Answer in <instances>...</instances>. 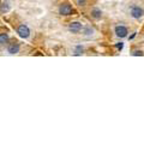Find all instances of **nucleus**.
<instances>
[{
	"label": "nucleus",
	"instance_id": "1",
	"mask_svg": "<svg viewBox=\"0 0 144 144\" xmlns=\"http://www.w3.org/2000/svg\"><path fill=\"white\" fill-rule=\"evenodd\" d=\"M73 12V8L70 4H62L61 6L59 7V13L62 16H70Z\"/></svg>",
	"mask_w": 144,
	"mask_h": 144
},
{
	"label": "nucleus",
	"instance_id": "2",
	"mask_svg": "<svg viewBox=\"0 0 144 144\" xmlns=\"http://www.w3.org/2000/svg\"><path fill=\"white\" fill-rule=\"evenodd\" d=\"M17 33L19 34L21 37L27 39V37H29V35H30V30H29V28H28L25 24H21V25L18 27V29H17Z\"/></svg>",
	"mask_w": 144,
	"mask_h": 144
},
{
	"label": "nucleus",
	"instance_id": "3",
	"mask_svg": "<svg viewBox=\"0 0 144 144\" xmlns=\"http://www.w3.org/2000/svg\"><path fill=\"white\" fill-rule=\"evenodd\" d=\"M131 14H132V17L133 18H141L142 16L144 14V11H143V8L142 7H139V6H133L132 8H131Z\"/></svg>",
	"mask_w": 144,
	"mask_h": 144
},
{
	"label": "nucleus",
	"instance_id": "4",
	"mask_svg": "<svg viewBox=\"0 0 144 144\" xmlns=\"http://www.w3.org/2000/svg\"><path fill=\"white\" fill-rule=\"evenodd\" d=\"M82 28H83L82 23H79V22H72V23H70V25H69L70 31H72V33H78V31H81Z\"/></svg>",
	"mask_w": 144,
	"mask_h": 144
},
{
	"label": "nucleus",
	"instance_id": "5",
	"mask_svg": "<svg viewBox=\"0 0 144 144\" xmlns=\"http://www.w3.org/2000/svg\"><path fill=\"white\" fill-rule=\"evenodd\" d=\"M115 34L118 37H126L127 36V29L123 25H118L115 28Z\"/></svg>",
	"mask_w": 144,
	"mask_h": 144
},
{
	"label": "nucleus",
	"instance_id": "6",
	"mask_svg": "<svg viewBox=\"0 0 144 144\" xmlns=\"http://www.w3.org/2000/svg\"><path fill=\"white\" fill-rule=\"evenodd\" d=\"M19 45L17 43V42H13V43H11L8 48H7V50H8V53L10 54H17L18 52H19Z\"/></svg>",
	"mask_w": 144,
	"mask_h": 144
},
{
	"label": "nucleus",
	"instance_id": "7",
	"mask_svg": "<svg viewBox=\"0 0 144 144\" xmlns=\"http://www.w3.org/2000/svg\"><path fill=\"white\" fill-rule=\"evenodd\" d=\"M91 16H93V18H95V19H100L101 16H102V12H101L100 10H97V8H94L93 12H91Z\"/></svg>",
	"mask_w": 144,
	"mask_h": 144
},
{
	"label": "nucleus",
	"instance_id": "8",
	"mask_svg": "<svg viewBox=\"0 0 144 144\" xmlns=\"http://www.w3.org/2000/svg\"><path fill=\"white\" fill-rule=\"evenodd\" d=\"M8 40V35L7 34H0V45L5 43Z\"/></svg>",
	"mask_w": 144,
	"mask_h": 144
},
{
	"label": "nucleus",
	"instance_id": "9",
	"mask_svg": "<svg viewBox=\"0 0 144 144\" xmlns=\"http://www.w3.org/2000/svg\"><path fill=\"white\" fill-rule=\"evenodd\" d=\"M1 12L2 13H5V12H7L8 10H10V6H8V4H2V6H1Z\"/></svg>",
	"mask_w": 144,
	"mask_h": 144
},
{
	"label": "nucleus",
	"instance_id": "10",
	"mask_svg": "<svg viewBox=\"0 0 144 144\" xmlns=\"http://www.w3.org/2000/svg\"><path fill=\"white\" fill-rule=\"evenodd\" d=\"M82 52H83V48L81 47V46H78V47H77V50H76V55H81Z\"/></svg>",
	"mask_w": 144,
	"mask_h": 144
},
{
	"label": "nucleus",
	"instance_id": "11",
	"mask_svg": "<svg viewBox=\"0 0 144 144\" xmlns=\"http://www.w3.org/2000/svg\"><path fill=\"white\" fill-rule=\"evenodd\" d=\"M84 33H85V35H90V34H93V33H94V30H93L91 28H87Z\"/></svg>",
	"mask_w": 144,
	"mask_h": 144
},
{
	"label": "nucleus",
	"instance_id": "12",
	"mask_svg": "<svg viewBox=\"0 0 144 144\" xmlns=\"http://www.w3.org/2000/svg\"><path fill=\"white\" fill-rule=\"evenodd\" d=\"M132 55H135V56H138V55H143V52H142V50H135V52L132 53Z\"/></svg>",
	"mask_w": 144,
	"mask_h": 144
},
{
	"label": "nucleus",
	"instance_id": "13",
	"mask_svg": "<svg viewBox=\"0 0 144 144\" xmlns=\"http://www.w3.org/2000/svg\"><path fill=\"white\" fill-rule=\"evenodd\" d=\"M123 47H124V45L121 43V42H120V43H118V45H117V48H118V49H120V50L123 49Z\"/></svg>",
	"mask_w": 144,
	"mask_h": 144
}]
</instances>
